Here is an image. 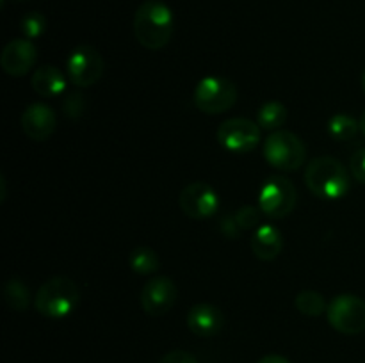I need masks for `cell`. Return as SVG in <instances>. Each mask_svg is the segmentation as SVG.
<instances>
[{"label": "cell", "mask_w": 365, "mask_h": 363, "mask_svg": "<svg viewBox=\"0 0 365 363\" xmlns=\"http://www.w3.org/2000/svg\"><path fill=\"white\" fill-rule=\"evenodd\" d=\"M298 192L294 184L282 174H273L262 184L259 191V209L271 219H284L294 210Z\"/></svg>", "instance_id": "5"}, {"label": "cell", "mask_w": 365, "mask_h": 363, "mask_svg": "<svg viewBox=\"0 0 365 363\" xmlns=\"http://www.w3.org/2000/svg\"><path fill=\"white\" fill-rule=\"evenodd\" d=\"M294 306L299 313L307 317H319L327 312L328 302L323 294L316 290H302L294 299Z\"/></svg>", "instance_id": "21"}, {"label": "cell", "mask_w": 365, "mask_h": 363, "mask_svg": "<svg viewBox=\"0 0 365 363\" xmlns=\"http://www.w3.org/2000/svg\"><path fill=\"white\" fill-rule=\"evenodd\" d=\"M305 184L314 196L321 199H341L351 187L348 169L337 159L328 155L310 160L305 169Z\"/></svg>", "instance_id": "1"}, {"label": "cell", "mask_w": 365, "mask_h": 363, "mask_svg": "<svg viewBox=\"0 0 365 363\" xmlns=\"http://www.w3.org/2000/svg\"><path fill=\"white\" fill-rule=\"evenodd\" d=\"M21 128L32 141H46L57 128V116L52 107L32 103L21 114Z\"/></svg>", "instance_id": "13"}, {"label": "cell", "mask_w": 365, "mask_h": 363, "mask_svg": "<svg viewBox=\"0 0 365 363\" xmlns=\"http://www.w3.org/2000/svg\"><path fill=\"white\" fill-rule=\"evenodd\" d=\"M38 48L31 39H13L7 43L0 56V66L11 77H24L34 68Z\"/></svg>", "instance_id": "12"}, {"label": "cell", "mask_w": 365, "mask_h": 363, "mask_svg": "<svg viewBox=\"0 0 365 363\" xmlns=\"http://www.w3.org/2000/svg\"><path fill=\"white\" fill-rule=\"evenodd\" d=\"M284 249V238L278 228L271 224H262L255 230L252 237V251L262 262H271Z\"/></svg>", "instance_id": "15"}, {"label": "cell", "mask_w": 365, "mask_h": 363, "mask_svg": "<svg viewBox=\"0 0 365 363\" xmlns=\"http://www.w3.org/2000/svg\"><path fill=\"white\" fill-rule=\"evenodd\" d=\"M327 130L335 141H349L360 132V121H356L349 114H334L328 120Z\"/></svg>", "instance_id": "19"}, {"label": "cell", "mask_w": 365, "mask_h": 363, "mask_svg": "<svg viewBox=\"0 0 365 363\" xmlns=\"http://www.w3.org/2000/svg\"><path fill=\"white\" fill-rule=\"evenodd\" d=\"M128 263H130L132 270L135 274H143V276H148V274L157 273L160 265V260L157 256V253L153 249L145 248V246H139L128 256Z\"/></svg>", "instance_id": "20"}, {"label": "cell", "mask_w": 365, "mask_h": 363, "mask_svg": "<svg viewBox=\"0 0 365 363\" xmlns=\"http://www.w3.org/2000/svg\"><path fill=\"white\" fill-rule=\"evenodd\" d=\"M259 123L248 117H230L217 127V142L227 152L232 153H250L260 142Z\"/></svg>", "instance_id": "8"}, {"label": "cell", "mask_w": 365, "mask_h": 363, "mask_svg": "<svg viewBox=\"0 0 365 363\" xmlns=\"http://www.w3.org/2000/svg\"><path fill=\"white\" fill-rule=\"evenodd\" d=\"M221 230H223V233L227 235L228 238H235L239 235V231H241V228H239L237 221H235L234 216H228L225 217L223 223H221Z\"/></svg>", "instance_id": "27"}, {"label": "cell", "mask_w": 365, "mask_h": 363, "mask_svg": "<svg viewBox=\"0 0 365 363\" xmlns=\"http://www.w3.org/2000/svg\"><path fill=\"white\" fill-rule=\"evenodd\" d=\"M178 205L191 219H207L220 209V196L205 182H191L182 189Z\"/></svg>", "instance_id": "10"}, {"label": "cell", "mask_w": 365, "mask_h": 363, "mask_svg": "<svg viewBox=\"0 0 365 363\" xmlns=\"http://www.w3.org/2000/svg\"><path fill=\"white\" fill-rule=\"evenodd\" d=\"M4 301L14 312H25L31 305V290L20 278H11L4 285Z\"/></svg>", "instance_id": "17"}, {"label": "cell", "mask_w": 365, "mask_h": 363, "mask_svg": "<svg viewBox=\"0 0 365 363\" xmlns=\"http://www.w3.org/2000/svg\"><path fill=\"white\" fill-rule=\"evenodd\" d=\"M21 32L25 39H38L46 28V20L41 13H29L21 18Z\"/></svg>", "instance_id": "22"}, {"label": "cell", "mask_w": 365, "mask_h": 363, "mask_svg": "<svg viewBox=\"0 0 365 363\" xmlns=\"http://www.w3.org/2000/svg\"><path fill=\"white\" fill-rule=\"evenodd\" d=\"M264 159L269 166L280 171H296L307 159V146L294 132H271L264 141Z\"/></svg>", "instance_id": "4"}, {"label": "cell", "mask_w": 365, "mask_h": 363, "mask_svg": "<svg viewBox=\"0 0 365 363\" xmlns=\"http://www.w3.org/2000/svg\"><path fill=\"white\" fill-rule=\"evenodd\" d=\"M225 326V315L220 308L209 302L195 305L187 313V327L192 335L210 338L220 333Z\"/></svg>", "instance_id": "14"}, {"label": "cell", "mask_w": 365, "mask_h": 363, "mask_svg": "<svg viewBox=\"0 0 365 363\" xmlns=\"http://www.w3.org/2000/svg\"><path fill=\"white\" fill-rule=\"evenodd\" d=\"M63 109L68 117H81L86 109L84 96H82L81 93H71V95H68L66 100H64Z\"/></svg>", "instance_id": "24"}, {"label": "cell", "mask_w": 365, "mask_h": 363, "mask_svg": "<svg viewBox=\"0 0 365 363\" xmlns=\"http://www.w3.org/2000/svg\"><path fill=\"white\" fill-rule=\"evenodd\" d=\"M235 221H237L239 228L241 230H250V228L257 226L260 221V209L259 206H252V205H246L242 209H239L237 212L234 214Z\"/></svg>", "instance_id": "23"}, {"label": "cell", "mask_w": 365, "mask_h": 363, "mask_svg": "<svg viewBox=\"0 0 365 363\" xmlns=\"http://www.w3.org/2000/svg\"><path fill=\"white\" fill-rule=\"evenodd\" d=\"M32 89L43 98H53V96L63 95L66 89V78L52 64H43L34 71L31 78Z\"/></svg>", "instance_id": "16"}, {"label": "cell", "mask_w": 365, "mask_h": 363, "mask_svg": "<svg viewBox=\"0 0 365 363\" xmlns=\"http://www.w3.org/2000/svg\"><path fill=\"white\" fill-rule=\"evenodd\" d=\"M81 290L77 283L66 276L50 278L34 295V308L48 319H63L77 308Z\"/></svg>", "instance_id": "3"}, {"label": "cell", "mask_w": 365, "mask_h": 363, "mask_svg": "<svg viewBox=\"0 0 365 363\" xmlns=\"http://www.w3.org/2000/svg\"><path fill=\"white\" fill-rule=\"evenodd\" d=\"M195 105L205 114H221L237 102V88L223 77H205L195 88Z\"/></svg>", "instance_id": "6"}, {"label": "cell", "mask_w": 365, "mask_h": 363, "mask_svg": "<svg viewBox=\"0 0 365 363\" xmlns=\"http://www.w3.org/2000/svg\"><path fill=\"white\" fill-rule=\"evenodd\" d=\"M134 34L145 48H164L173 34V13L170 7L155 0L141 4L134 16Z\"/></svg>", "instance_id": "2"}, {"label": "cell", "mask_w": 365, "mask_h": 363, "mask_svg": "<svg viewBox=\"0 0 365 363\" xmlns=\"http://www.w3.org/2000/svg\"><path fill=\"white\" fill-rule=\"evenodd\" d=\"M177 295L178 288L173 280L166 276L152 278L141 290V306L150 317H163L173 308Z\"/></svg>", "instance_id": "11"}, {"label": "cell", "mask_w": 365, "mask_h": 363, "mask_svg": "<svg viewBox=\"0 0 365 363\" xmlns=\"http://www.w3.org/2000/svg\"><path fill=\"white\" fill-rule=\"evenodd\" d=\"M349 171L359 184H365V148L353 153L349 160Z\"/></svg>", "instance_id": "25"}, {"label": "cell", "mask_w": 365, "mask_h": 363, "mask_svg": "<svg viewBox=\"0 0 365 363\" xmlns=\"http://www.w3.org/2000/svg\"><path fill=\"white\" fill-rule=\"evenodd\" d=\"M159 363H200V362L187 351H171V352H166V354L159 359Z\"/></svg>", "instance_id": "26"}, {"label": "cell", "mask_w": 365, "mask_h": 363, "mask_svg": "<svg viewBox=\"0 0 365 363\" xmlns=\"http://www.w3.org/2000/svg\"><path fill=\"white\" fill-rule=\"evenodd\" d=\"M68 77L77 88H89L96 84L103 73V59L91 45H81L68 57Z\"/></svg>", "instance_id": "9"}, {"label": "cell", "mask_w": 365, "mask_h": 363, "mask_svg": "<svg viewBox=\"0 0 365 363\" xmlns=\"http://www.w3.org/2000/svg\"><path fill=\"white\" fill-rule=\"evenodd\" d=\"M362 91L365 93V70H364V73H362Z\"/></svg>", "instance_id": "30"}, {"label": "cell", "mask_w": 365, "mask_h": 363, "mask_svg": "<svg viewBox=\"0 0 365 363\" xmlns=\"http://www.w3.org/2000/svg\"><path fill=\"white\" fill-rule=\"evenodd\" d=\"M330 326L342 335H359L365 331V301L359 295H335L327 308Z\"/></svg>", "instance_id": "7"}, {"label": "cell", "mask_w": 365, "mask_h": 363, "mask_svg": "<svg viewBox=\"0 0 365 363\" xmlns=\"http://www.w3.org/2000/svg\"><path fill=\"white\" fill-rule=\"evenodd\" d=\"M18 2H25V0H18Z\"/></svg>", "instance_id": "31"}, {"label": "cell", "mask_w": 365, "mask_h": 363, "mask_svg": "<svg viewBox=\"0 0 365 363\" xmlns=\"http://www.w3.org/2000/svg\"><path fill=\"white\" fill-rule=\"evenodd\" d=\"M287 121V107L282 102H267L257 112V123L262 130L277 132Z\"/></svg>", "instance_id": "18"}, {"label": "cell", "mask_w": 365, "mask_h": 363, "mask_svg": "<svg viewBox=\"0 0 365 363\" xmlns=\"http://www.w3.org/2000/svg\"><path fill=\"white\" fill-rule=\"evenodd\" d=\"M360 132H362V134L365 135V110H364V114L362 116H360Z\"/></svg>", "instance_id": "29"}, {"label": "cell", "mask_w": 365, "mask_h": 363, "mask_svg": "<svg viewBox=\"0 0 365 363\" xmlns=\"http://www.w3.org/2000/svg\"><path fill=\"white\" fill-rule=\"evenodd\" d=\"M257 363H291V362H289V359L285 358V356L266 354V356H262V358H260Z\"/></svg>", "instance_id": "28"}]
</instances>
